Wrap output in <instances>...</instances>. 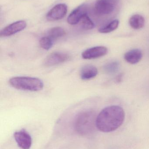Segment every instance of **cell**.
<instances>
[{
	"mask_svg": "<svg viewBox=\"0 0 149 149\" xmlns=\"http://www.w3.org/2000/svg\"><path fill=\"white\" fill-rule=\"evenodd\" d=\"M53 41L49 36L43 37L39 40V45L44 49L48 50L53 46Z\"/></svg>",
	"mask_w": 149,
	"mask_h": 149,
	"instance_id": "17",
	"label": "cell"
},
{
	"mask_svg": "<svg viewBox=\"0 0 149 149\" xmlns=\"http://www.w3.org/2000/svg\"><path fill=\"white\" fill-rule=\"evenodd\" d=\"M125 117V112L121 107L117 105L108 106L97 116L96 127L104 133L113 132L121 126Z\"/></svg>",
	"mask_w": 149,
	"mask_h": 149,
	"instance_id": "1",
	"label": "cell"
},
{
	"mask_svg": "<svg viewBox=\"0 0 149 149\" xmlns=\"http://www.w3.org/2000/svg\"><path fill=\"white\" fill-rule=\"evenodd\" d=\"M79 22L80 23V26L84 29L89 30L94 28V23L87 15V14L82 17Z\"/></svg>",
	"mask_w": 149,
	"mask_h": 149,
	"instance_id": "16",
	"label": "cell"
},
{
	"mask_svg": "<svg viewBox=\"0 0 149 149\" xmlns=\"http://www.w3.org/2000/svg\"><path fill=\"white\" fill-rule=\"evenodd\" d=\"M87 14V7L82 4L73 10L67 18V22L71 25H75L79 23L82 17Z\"/></svg>",
	"mask_w": 149,
	"mask_h": 149,
	"instance_id": "10",
	"label": "cell"
},
{
	"mask_svg": "<svg viewBox=\"0 0 149 149\" xmlns=\"http://www.w3.org/2000/svg\"><path fill=\"white\" fill-rule=\"evenodd\" d=\"M65 34L66 32L64 29L61 27H56L49 30L48 32V36L54 40L62 37Z\"/></svg>",
	"mask_w": 149,
	"mask_h": 149,
	"instance_id": "14",
	"label": "cell"
},
{
	"mask_svg": "<svg viewBox=\"0 0 149 149\" xmlns=\"http://www.w3.org/2000/svg\"><path fill=\"white\" fill-rule=\"evenodd\" d=\"M143 57L141 51L139 49H136L130 50L125 53L124 56L125 60L129 63L136 64L139 63Z\"/></svg>",
	"mask_w": 149,
	"mask_h": 149,
	"instance_id": "12",
	"label": "cell"
},
{
	"mask_svg": "<svg viewBox=\"0 0 149 149\" xmlns=\"http://www.w3.org/2000/svg\"><path fill=\"white\" fill-rule=\"evenodd\" d=\"M108 49L103 46H95L84 51L81 56L85 59H93L104 56L107 54Z\"/></svg>",
	"mask_w": 149,
	"mask_h": 149,
	"instance_id": "7",
	"label": "cell"
},
{
	"mask_svg": "<svg viewBox=\"0 0 149 149\" xmlns=\"http://www.w3.org/2000/svg\"><path fill=\"white\" fill-rule=\"evenodd\" d=\"M120 24V21L118 19L113 20L111 22L107 25L101 27L99 29V31L101 33H110L116 30L118 28Z\"/></svg>",
	"mask_w": 149,
	"mask_h": 149,
	"instance_id": "15",
	"label": "cell"
},
{
	"mask_svg": "<svg viewBox=\"0 0 149 149\" xmlns=\"http://www.w3.org/2000/svg\"><path fill=\"white\" fill-rule=\"evenodd\" d=\"M119 63L118 62L115 61L107 64L104 67V69L107 73L112 74L116 72L119 70Z\"/></svg>",
	"mask_w": 149,
	"mask_h": 149,
	"instance_id": "18",
	"label": "cell"
},
{
	"mask_svg": "<svg viewBox=\"0 0 149 149\" xmlns=\"http://www.w3.org/2000/svg\"><path fill=\"white\" fill-rule=\"evenodd\" d=\"M118 0H97L94 5L95 12L100 15H109L114 11Z\"/></svg>",
	"mask_w": 149,
	"mask_h": 149,
	"instance_id": "4",
	"label": "cell"
},
{
	"mask_svg": "<svg viewBox=\"0 0 149 149\" xmlns=\"http://www.w3.org/2000/svg\"><path fill=\"white\" fill-rule=\"evenodd\" d=\"M14 138L20 148L22 149H29L31 147L32 140L30 135L24 130L15 132Z\"/></svg>",
	"mask_w": 149,
	"mask_h": 149,
	"instance_id": "9",
	"label": "cell"
},
{
	"mask_svg": "<svg viewBox=\"0 0 149 149\" xmlns=\"http://www.w3.org/2000/svg\"><path fill=\"white\" fill-rule=\"evenodd\" d=\"M67 12V7L64 3L58 4L47 13L46 18L50 21H57L64 18Z\"/></svg>",
	"mask_w": 149,
	"mask_h": 149,
	"instance_id": "8",
	"label": "cell"
},
{
	"mask_svg": "<svg viewBox=\"0 0 149 149\" xmlns=\"http://www.w3.org/2000/svg\"><path fill=\"white\" fill-rule=\"evenodd\" d=\"M129 24L133 29L136 30L140 29L144 26L145 19L141 15L136 14L130 17Z\"/></svg>",
	"mask_w": 149,
	"mask_h": 149,
	"instance_id": "13",
	"label": "cell"
},
{
	"mask_svg": "<svg viewBox=\"0 0 149 149\" xmlns=\"http://www.w3.org/2000/svg\"><path fill=\"white\" fill-rule=\"evenodd\" d=\"M27 26V23L24 21L15 22L5 27L0 31L1 37H7L15 35L17 32L23 30Z\"/></svg>",
	"mask_w": 149,
	"mask_h": 149,
	"instance_id": "6",
	"label": "cell"
},
{
	"mask_svg": "<svg viewBox=\"0 0 149 149\" xmlns=\"http://www.w3.org/2000/svg\"><path fill=\"white\" fill-rule=\"evenodd\" d=\"M97 116L92 110L82 111L76 116L74 127L77 133L82 136L92 134L96 127Z\"/></svg>",
	"mask_w": 149,
	"mask_h": 149,
	"instance_id": "2",
	"label": "cell"
},
{
	"mask_svg": "<svg viewBox=\"0 0 149 149\" xmlns=\"http://www.w3.org/2000/svg\"><path fill=\"white\" fill-rule=\"evenodd\" d=\"M10 85L16 89L30 92L41 91L44 87V83L40 79L35 77L17 76L10 78Z\"/></svg>",
	"mask_w": 149,
	"mask_h": 149,
	"instance_id": "3",
	"label": "cell"
},
{
	"mask_svg": "<svg viewBox=\"0 0 149 149\" xmlns=\"http://www.w3.org/2000/svg\"><path fill=\"white\" fill-rule=\"evenodd\" d=\"M98 73V70L94 65H85L80 70V77L82 80H87L96 77Z\"/></svg>",
	"mask_w": 149,
	"mask_h": 149,
	"instance_id": "11",
	"label": "cell"
},
{
	"mask_svg": "<svg viewBox=\"0 0 149 149\" xmlns=\"http://www.w3.org/2000/svg\"><path fill=\"white\" fill-rule=\"evenodd\" d=\"M70 55L65 52H55L48 55L44 62L46 66H52L63 63L70 59Z\"/></svg>",
	"mask_w": 149,
	"mask_h": 149,
	"instance_id": "5",
	"label": "cell"
}]
</instances>
